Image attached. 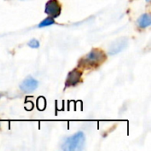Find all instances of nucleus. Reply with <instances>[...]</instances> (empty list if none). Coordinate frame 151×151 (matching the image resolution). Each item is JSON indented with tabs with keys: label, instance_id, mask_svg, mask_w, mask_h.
Listing matches in <instances>:
<instances>
[{
	"label": "nucleus",
	"instance_id": "obj_1",
	"mask_svg": "<svg viewBox=\"0 0 151 151\" xmlns=\"http://www.w3.org/2000/svg\"><path fill=\"white\" fill-rule=\"evenodd\" d=\"M86 137L83 132H78L65 139L62 144V150L65 151L81 150L85 145Z\"/></svg>",
	"mask_w": 151,
	"mask_h": 151
},
{
	"label": "nucleus",
	"instance_id": "obj_2",
	"mask_svg": "<svg viewBox=\"0 0 151 151\" xmlns=\"http://www.w3.org/2000/svg\"><path fill=\"white\" fill-rule=\"evenodd\" d=\"M105 58H106V56L103 50H98V49H94L86 56L83 61L87 65L97 66L100 64H102L105 60Z\"/></svg>",
	"mask_w": 151,
	"mask_h": 151
},
{
	"label": "nucleus",
	"instance_id": "obj_9",
	"mask_svg": "<svg viewBox=\"0 0 151 151\" xmlns=\"http://www.w3.org/2000/svg\"><path fill=\"white\" fill-rule=\"evenodd\" d=\"M27 45H28L29 47L33 48V49H37V48H39V46H40V42H39V41L36 40V39H32L31 41L28 42Z\"/></svg>",
	"mask_w": 151,
	"mask_h": 151
},
{
	"label": "nucleus",
	"instance_id": "obj_10",
	"mask_svg": "<svg viewBox=\"0 0 151 151\" xmlns=\"http://www.w3.org/2000/svg\"><path fill=\"white\" fill-rule=\"evenodd\" d=\"M38 102H39V103H38L37 104H38L39 109H40V110H43L44 107H45V101H43V103H40V101L38 100Z\"/></svg>",
	"mask_w": 151,
	"mask_h": 151
},
{
	"label": "nucleus",
	"instance_id": "obj_3",
	"mask_svg": "<svg viewBox=\"0 0 151 151\" xmlns=\"http://www.w3.org/2000/svg\"><path fill=\"white\" fill-rule=\"evenodd\" d=\"M44 12L50 17L56 19L61 13V6L58 0H49L45 4Z\"/></svg>",
	"mask_w": 151,
	"mask_h": 151
},
{
	"label": "nucleus",
	"instance_id": "obj_4",
	"mask_svg": "<svg viewBox=\"0 0 151 151\" xmlns=\"http://www.w3.org/2000/svg\"><path fill=\"white\" fill-rule=\"evenodd\" d=\"M37 86H38V81L32 77H27L21 82L19 88L22 92L28 94V93H32L33 91H35Z\"/></svg>",
	"mask_w": 151,
	"mask_h": 151
},
{
	"label": "nucleus",
	"instance_id": "obj_7",
	"mask_svg": "<svg viewBox=\"0 0 151 151\" xmlns=\"http://www.w3.org/2000/svg\"><path fill=\"white\" fill-rule=\"evenodd\" d=\"M137 24L141 28H146L151 25L150 15L149 13L142 14L137 20Z\"/></svg>",
	"mask_w": 151,
	"mask_h": 151
},
{
	"label": "nucleus",
	"instance_id": "obj_11",
	"mask_svg": "<svg viewBox=\"0 0 151 151\" xmlns=\"http://www.w3.org/2000/svg\"><path fill=\"white\" fill-rule=\"evenodd\" d=\"M2 96H3V94H2V93H0V98H1Z\"/></svg>",
	"mask_w": 151,
	"mask_h": 151
},
{
	"label": "nucleus",
	"instance_id": "obj_12",
	"mask_svg": "<svg viewBox=\"0 0 151 151\" xmlns=\"http://www.w3.org/2000/svg\"><path fill=\"white\" fill-rule=\"evenodd\" d=\"M146 1H147V2H150V0H146Z\"/></svg>",
	"mask_w": 151,
	"mask_h": 151
},
{
	"label": "nucleus",
	"instance_id": "obj_5",
	"mask_svg": "<svg viewBox=\"0 0 151 151\" xmlns=\"http://www.w3.org/2000/svg\"><path fill=\"white\" fill-rule=\"evenodd\" d=\"M128 44V41L126 38H120L115 41L111 43L110 49H109V54L110 55H115L122 51Z\"/></svg>",
	"mask_w": 151,
	"mask_h": 151
},
{
	"label": "nucleus",
	"instance_id": "obj_6",
	"mask_svg": "<svg viewBox=\"0 0 151 151\" xmlns=\"http://www.w3.org/2000/svg\"><path fill=\"white\" fill-rule=\"evenodd\" d=\"M81 79V72L78 69H73L68 73V76L66 78L65 81V87H73L76 86Z\"/></svg>",
	"mask_w": 151,
	"mask_h": 151
},
{
	"label": "nucleus",
	"instance_id": "obj_8",
	"mask_svg": "<svg viewBox=\"0 0 151 151\" xmlns=\"http://www.w3.org/2000/svg\"><path fill=\"white\" fill-rule=\"evenodd\" d=\"M55 23V20L53 18L51 17H47L46 19H44L39 25H38V27H48V26H50V25H53Z\"/></svg>",
	"mask_w": 151,
	"mask_h": 151
}]
</instances>
